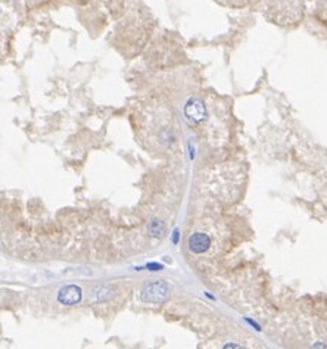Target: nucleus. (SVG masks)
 I'll return each instance as SVG.
<instances>
[{"label":"nucleus","mask_w":327,"mask_h":349,"mask_svg":"<svg viewBox=\"0 0 327 349\" xmlns=\"http://www.w3.org/2000/svg\"><path fill=\"white\" fill-rule=\"evenodd\" d=\"M142 301L148 304H162L170 296V287L164 280H152L142 287Z\"/></svg>","instance_id":"f257e3e1"},{"label":"nucleus","mask_w":327,"mask_h":349,"mask_svg":"<svg viewBox=\"0 0 327 349\" xmlns=\"http://www.w3.org/2000/svg\"><path fill=\"white\" fill-rule=\"evenodd\" d=\"M184 115L190 123H200L206 116L205 105L200 99H190L184 106Z\"/></svg>","instance_id":"f03ea898"},{"label":"nucleus","mask_w":327,"mask_h":349,"mask_svg":"<svg viewBox=\"0 0 327 349\" xmlns=\"http://www.w3.org/2000/svg\"><path fill=\"white\" fill-rule=\"evenodd\" d=\"M83 298V293H81V289L75 284H69V286H65L59 290L58 293V301L62 304V305H68V306H72V305H77Z\"/></svg>","instance_id":"7ed1b4c3"},{"label":"nucleus","mask_w":327,"mask_h":349,"mask_svg":"<svg viewBox=\"0 0 327 349\" xmlns=\"http://www.w3.org/2000/svg\"><path fill=\"white\" fill-rule=\"evenodd\" d=\"M189 249L193 252V254H203L209 249L211 246V239L203 235V233H195L189 238Z\"/></svg>","instance_id":"20e7f679"},{"label":"nucleus","mask_w":327,"mask_h":349,"mask_svg":"<svg viewBox=\"0 0 327 349\" xmlns=\"http://www.w3.org/2000/svg\"><path fill=\"white\" fill-rule=\"evenodd\" d=\"M149 233L153 238H164L167 233V227L161 219H152L149 224Z\"/></svg>","instance_id":"39448f33"},{"label":"nucleus","mask_w":327,"mask_h":349,"mask_svg":"<svg viewBox=\"0 0 327 349\" xmlns=\"http://www.w3.org/2000/svg\"><path fill=\"white\" fill-rule=\"evenodd\" d=\"M114 295V289L111 286H102L100 289L96 290L94 293V298L97 301H108V299H111Z\"/></svg>","instance_id":"423d86ee"},{"label":"nucleus","mask_w":327,"mask_h":349,"mask_svg":"<svg viewBox=\"0 0 327 349\" xmlns=\"http://www.w3.org/2000/svg\"><path fill=\"white\" fill-rule=\"evenodd\" d=\"M146 268L151 270V271H161V270L164 268V265H161V264H158V262H149V264L146 265Z\"/></svg>","instance_id":"0eeeda50"},{"label":"nucleus","mask_w":327,"mask_h":349,"mask_svg":"<svg viewBox=\"0 0 327 349\" xmlns=\"http://www.w3.org/2000/svg\"><path fill=\"white\" fill-rule=\"evenodd\" d=\"M223 349H245L243 346L238 345V343H227Z\"/></svg>","instance_id":"6e6552de"},{"label":"nucleus","mask_w":327,"mask_h":349,"mask_svg":"<svg viewBox=\"0 0 327 349\" xmlns=\"http://www.w3.org/2000/svg\"><path fill=\"white\" fill-rule=\"evenodd\" d=\"M311 349H327V345L326 343H323V342H317Z\"/></svg>","instance_id":"1a4fd4ad"},{"label":"nucleus","mask_w":327,"mask_h":349,"mask_svg":"<svg viewBox=\"0 0 327 349\" xmlns=\"http://www.w3.org/2000/svg\"><path fill=\"white\" fill-rule=\"evenodd\" d=\"M177 239H178V231L175 230L174 231V243H177Z\"/></svg>","instance_id":"9d476101"}]
</instances>
